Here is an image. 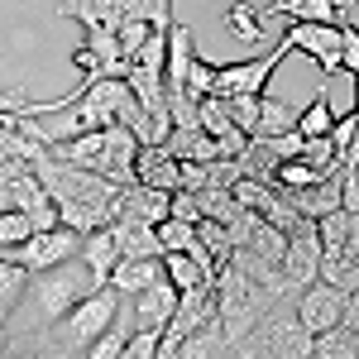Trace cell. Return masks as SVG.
I'll use <instances>...</instances> for the list:
<instances>
[{
	"label": "cell",
	"instance_id": "6da1fadb",
	"mask_svg": "<svg viewBox=\"0 0 359 359\" xmlns=\"http://www.w3.org/2000/svg\"><path fill=\"white\" fill-rule=\"evenodd\" d=\"M96 287H106L101 278L86 269L82 259H67V264H53V269H39V273H29L25 283V297L15 306V316H10V345H25L29 335H39L43 326H53L57 316H67L72 306L91 297Z\"/></svg>",
	"mask_w": 359,
	"mask_h": 359
},
{
	"label": "cell",
	"instance_id": "7a4b0ae2",
	"mask_svg": "<svg viewBox=\"0 0 359 359\" xmlns=\"http://www.w3.org/2000/svg\"><path fill=\"white\" fill-rule=\"evenodd\" d=\"M120 306H125V297L106 283V287H96L91 297H82L67 316H57L53 326H43L39 335H29L25 350H39V355H48V359H82L86 350L115 326Z\"/></svg>",
	"mask_w": 359,
	"mask_h": 359
},
{
	"label": "cell",
	"instance_id": "3957f363",
	"mask_svg": "<svg viewBox=\"0 0 359 359\" xmlns=\"http://www.w3.org/2000/svg\"><path fill=\"white\" fill-rule=\"evenodd\" d=\"M211 287H216V321H221V331H225L230 345L245 340V335L269 316L273 302H283V297H273L264 283H254L249 273H240L235 264H221Z\"/></svg>",
	"mask_w": 359,
	"mask_h": 359
},
{
	"label": "cell",
	"instance_id": "277c9868",
	"mask_svg": "<svg viewBox=\"0 0 359 359\" xmlns=\"http://www.w3.org/2000/svg\"><path fill=\"white\" fill-rule=\"evenodd\" d=\"M230 359H311V331L297 321L292 297L269 306V316L230 345Z\"/></svg>",
	"mask_w": 359,
	"mask_h": 359
},
{
	"label": "cell",
	"instance_id": "5b68a950",
	"mask_svg": "<svg viewBox=\"0 0 359 359\" xmlns=\"http://www.w3.org/2000/svg\"><path fill=\"white\" fill-rule=\"evenodd\" d=\"M292 53V43L283 39L273 53H259V57H245V62H225L216 67V91L211 96H264L269 91V77H273L278 67H283V57Z\"/></svg>",
	"mask_w": 359,
	"mask_h": 359
},
{
	"label": "cell",
	"instance_id": "8992f818",
	"mask_svg": "<svg viewBox=\"0 0 359 359\" xmlns=\"http://www.w3.org/2000/svg\"><path fill=\"white\" fill-rule=\"evenodd\" d=\"M77 249H82V235L67 230V225H53V230H34L25 245L5 249V254H10L15 264H25L29 273H39V269H53V264L77 259Z\"/></svg>",
	"mask_w": 359,
	"mask_h": 359
},
{
	"label": "cell",
	"instance_id": "52a82bcc",
	"mask_svg": "<svg viewBox=\"0 0 359 359\" xmlns=\"http://www.w3.org/2000/svg\"><path fill=\"white\" fill-rule=\"evenodd\" d=\"M345 297L350 292H340V287H331V283H306L302 292L292 297V311H297V321H302L311 335L331 331V326H340L345 321Z\"/></svg>",
	"mask_w": 359,
	"mask_h": 359
},
{
	"label": "cell",
	"instance_id": "ba28073f",
	"mask_svg": "<svg viewBox=\"0 0 359 359\" xmlns=\"http://www.w3.org/2000/svg\"><path fill=\"white\" fill-rule=\"evenodd\" d=\"M278 269H283L292 292H302L306 283L321 278V235H316V225H302V230L287 235V249H283V264Z\"/></svg>",
	"mask_w": 359,
	"mask_h": 359
},
{
	"label": "cell",
	"instance_id": "9c48e42d",
	"mask_svg": "<svg viewBox=\"0 0 359 359\" xmlns=\"http://www.w3.org/2000/svg\"><path fill=\"white\" fill-rule=\"evenodd\" d=\"M283 39L292 43V53L316 57V67H321L326 77H340V72H345V67H340V25H287Z\"/></svg>",
	"mask_w": 359,
	"mask_h": 359
},
{
	"label": "cell",
	"instance_id": "30bf717a",
	"mask_svg": "<svg viewBox=\"0 0 359 359\" xmlns=\"http://www.w3.org/2000/svg\"><path fill=\"white\" fill-rule=\"evenodd\" d=\"M172 311H177V287L168 278L149 283L135 297H125V316H130L135 331H163L168 321H172Z\"/></svg>",
	"mask_w": 359,
	"mask_h": 359
},
{
	"label": "cell",
	"instance_id": "8fae6325",
	"mask_svg": "<svg viewBox=\"0 0 359 359\" xmlns=\"http://www.w3.org/2000/svg\"><path fill=\"white\" fill-rule=\"evenodd\" d=\"M135 182L139 187H158V192H177L182 187V163L163 144H144L135 154Z\"/></svg>",
	"mask_w": 359,
	"mask_h": 359
},
{
	"label": "cell",
	"instance_id": "7c38bea8",
	"mask_svg": "<svg viewBox=\"0 0 359 359\" xmlns=\"http://www.w3.org/2000/svg\"><path fill=\"white\" fill-rule=\"evenodd\" d=\"M206 321H216V287H211V283H206V287H187V292H177V311H172V321H168L163 331L192 335V331H201Z\"/></svg>",
	"mask_w": 359,
	"mask_h": 359
},
{
	"label": "cell",
	"instance_id": "4fadbf2b",
	"mask_svg": "<svg viewBox=\"0 0 359 359\" xmlns=\"http://www.w3.org/2000/svg\"><path fill=\"white\" fill-rule=\"evenodd\" d=\"M62 20H77L82 29H120L125 25V0H57Z\"/></svg>",
	"mask_w": 359,
	"mask_h": 359
},
{
	"label": "cell",
	"instance_id": "5bb4252c",
	"mask_svg": "<svg viewBox=\"0 0 359 359\" xmlns=\"http://www.w3.org/2000/svg\"><path fill=\"white\" fill-rule=\"evenodd\" d=\"M321 283H331L340 292H359V254L350 245H321Z\"/></svg>",
	"mask_w": 359,
	"mask_h": 359
},
{
	"label": "cell",
	"instance_id": "9a60e30c",
	"mask_svg": "<svg viewBox=\"0 0 359 359\" xmlns=\"http://www.w3.org/2000/svg\"><path fill=\"white\" fill-rule=\"evenodd\" d=\"M192 39H196L192 25L172 20V29H168V57H163V82L168 86H187V67H192V57H196Z\"/></svg>",
	"mask_w": 359,
	"mask_h": 359
},
{
	"label": "cell",
	"instance_id": "2e32d148",
	"mask_svg": "<svg viewBox=\"0 0 359 359\" xmlns=\"http://www.w3.org/2000/svg\"><path fill=\"white\" fill-rule=\"evenodd\" d=\"M111 235H115L120 259H163V249H158V230H154V225L111 221Z\"/></svg>",
	"mask_w": 359,
	"mask_h": 359
},
{
	"label": "cell",
	"instance_id": "e0dca14e",
	"mask_svg": "<svg viewBox=\"0 0 359 359\" xmlns=\"http://www.w3.org/2000/svg\"><path fill=\"white\" fill-rule=\"evenodd\" d=\"M163 149L177 158V163H216V158H221L216 139L206 135L201 125H192V130H172V135L163 139Z\"/></svg>",
	"mask_w": 359,
	"mask_h": 359
},
{
	"label": "cell",
	"instance_id": "ac0fdd59",
	"mask_svg": "<svg viewBox=\"0 0 359 359\" xmlns=\"http://www.w3.org/2000/svg\"><path fill=\"white\" fill-rule=\"evenodd\" d=\"M158 278H163V259H115L111 287L120 297H135V292H144V287L158 283Z\"/></svg>",
	"mask_w": 359,
	"mask_h": 359
},
{
	"label": "cell",
	"instance_id": "d6986e66",
	"mask_svg": "<svg viewBox=\"0 0 359 359\" xmlns=\"http://www.w3.org/2000/svg\"><path fill=\"white\" fill-rule=\"evenodd\" d=\"M292 201V211L302 216V221H321V216H331L335 206H340V182L326 177V182H316V187H302V192H283Z\"/></svg>",
	"mask_w": 359,
	"mask_h": 359
},
{
	"label": "cell",
	"instance_id": "ffe728a7",
	"mask_svg": "<svg viewBox=\"0 0 359 359\" xmlns=\"http://www.w3.org/2000/svg\"><path fill=\"white\" fill-rule=\"evenodd\" d=\"M221 25L230 29V34H235L240 43H249V48L269 39V20H264V5H249V0H235V5H230V10L221 15Z\"/></svg>",
	"mask_w": 359,
	"mask_h": 359
},
{
	"label": "cell",
	"instance_id": "44dd1931",
	"mask_svg": "<svg viewBox=\"0 0 359 359\" xmlns=\"http://www.w3.org/2000/svg\"><path fill=\"white\" fill-rule=\"evenodd\" d=\"M77 259H82L86 269L101 278V283H111V269H115V259H120L111 225H106V230H91V235H82V249H77Z\"/></svg>",
	"mask_w": 359,
	"mask_h": 359
},
{
	"label": "cell",
	"instance_id": "7402d4cb",
	"mask_svg": "<svg viewBox=\"0 0 359 359\" xmlns=\"http://www.w3.org/2000/svg\"><path fill=\"white\" fill-rule=\"evenodd\" d=\"M287 130H297V106H287V101H278V96H259V120H254V135L249 139H273V135H287Z\"/></svg>",
	"mask_w": 359,
	"mask_h": 359
},
{
	"label": "cell",
	"instance_id": "603a6c76",
	"mask_svg": "<svg viewBox=\"0 0 359 359\" xmlns=\"http://www.w3.org/2000/svg\"><path fill=\"white\" fill-rule=\"evenodd\" d=\"M177 359H230V340H225L221 321H206L201 331L182 335V345H177Z\"/></svg>",
	"mask_w": 359,
	"mask_h": 359
},
{
	"label": "cell",
	"instance_id": "cb8c5ba5",
	"mask_svg": "<svg viewBox=\"0 0 359 359\" xmlns=\"http://www.w3.org/2000/svg\"><path fill=\"white\" fill-rule=\"evenodd\" d=\"M25 283H29V269L15 264L10 254H0V331L10 326L15 306H20V297H25Z\"/></svg>",
	"mask_w": 359,
	"mask_h": 359
},
{
	"label": "cell",
	"instance_id": "d4e9b609",
	"mask_svg": "<svg viewBox=\"0 0 359 359\" xmlns=\"http://www.w3.org/2000/svg\"><path fill=\"white\" fill-rule=\"evenodd\" d=\"M311 359H359V331H350L340 321L331 331L311 335Z\"/></svg>",
	"mask_w": 359,
	"mask_h": 359
},
{
	"label": "cell",
	"instance_id": "484cf974",
	"mask_svg": "<svg viewBox=\"0 0 359 359\" xmlns=\"http://www.w3.org/2000/svg\"><path fill=\"white\" fill-rule=\"evenodd\" d=\"M240 249L259 254V259H269V264H283V249H287V230H278V225H269L264 216H254V225H249V240H245Z\"/></svg>",
	"mask_w": 359,
	"mask_h": 359
},
{
	"label": "cell",
	"instance_id": "4316f807",
	"mask_svg": "<svg viewBox=\"0 0 359 359\" xmlns=\"http://www.w3.org/2000/svg\"><path fill=\"white\" fill-rule=\"evenodd\" d=\"M278 20H287V25H340L345 20V5L340 0H297Z\"/></svg>",
	"mask_w": 359,
	"mask_h": 359
},
{
	"label": "cell",
	"instance_id": "83f0119b",
	"mask_svg": "<svg viewBox=\"0 0 359 359\" xmlns=\"http://www.w3.org/2000/svg\"><path fill=\"white\" fill-rule=\"evenodd\" d=\"M331 125H335V111H331L326 86H321V91L311 96V106L297 111V135H302V139H321V135H331Z\"/></svg>",
	"mask_w": 359,
	"mask_h": 359
},
{
	"label": "cell",
	"instance_id": "f1b7e54d",
	"mask_svg": "<svg viewBox=\"0 0 359 359\" xmlns=\"http://www.w3.org/2000/svg\"><path fill=\"white\" fill-rule=\"evenodd\" d=\"M316 235H321V245H350V240L359 235V211L335 206L331 216H321V221H316Z\"/></svg>",
	"mask_w": 359,
	"mask_h": 359
},
{
	"label": "cell",
	"instance_id": "f546056e",
	"mask_svg": "<svg viewBox=\"0 0 359 359\" xmlns=\"http://www.w3.org/2000/svg\"><path fill=\"white\" fill-rule=\"evenodd\" d=\"M154 230H158V249H163V254H182V249L196 245V225H192V221L168 216V221H158Z\"/></svg>",
	"mask_w": 359,
	"mask_h": 359
},
{
	"label": "cell",
	"instance_id": "4dcf8cb0",
	"mask_svg": "<svg viewBox=\"0 0 359 359\" xmlns=\"http://www.w3.org/2000/svg\"><path fill=\"white\" fill-rule=\"evenodd\" d=\"M196 240H201V245H206V254L216 259V269H221V264H230L235 245H230V230H225L221 221H196Z\"/></svg>",
	"mask_w": 359,
	"mask_h": 359
},
{
	"label": "cell",
	"instance_id": "1f68e13d",
	"mask_svg": "<svg viewBox=\"0 0 359 359\" xmlns=\"http://www.w3.org/2000/svg\"><path fill=\"white\" fill-rule=\"evenodd\" d=\"M29 235H34V216L29 211H0V254L25 245Z\"/></svg>",
	"mask_w": 359,
	"mask_h": 359
},
{
	"label": "cell",
	"instance_id": "d6a6232c",
	"mask_svg": "<svg viewBox=\"0 0 359 359\" xmlns=\"http://www.w3.org/2000/svg\"><path fill=\"white\" fill-rule=\"evenodd\" d=\"M149 34H154V25L149 20H125V25L115 29V39H120V57H125V67L139 57V48L149 43Z\"/></svg>",
	"mask_w": 359,
	"mask_h": 359
},
{
	"label": "cell",
	"instance_id": "836d02e7",
	"mask_svg": "<svg viewBox=\"0 0 359 359\" xmlns=\"http://www.w3.org/2000/svg\"><path fill=\"white\" fill-rule=\"evenodd\" d=\"M125 20H149L154 29L172 25V0H125Z\"/></svg>",
	"mask_w": 359,
	"mask_h": 359
},
{
	"label": "cell",
	"instance_id": "e575fe53",
	"mask_svg": "<svg viewBox=\"0 0 359 359\" xmlns=\"http://www.w3.org/2000/svg\"><path fill=\"white\" fill-rule=\"evenodd\" d=\"M187 91H192V96H211V91H216V62H206V57L196 53L192 67H187Z\"/></svg>",
	"mask_w": 359,
	"mask_h": 359
},
{
	"label": "cell",
	"instance_id": "d590c367",
	"mask_svg": "<svg viewBox=\"0 0 359 359\" xmlns=\"http://www.w3.org/2000/svg\"><path fill=\"white\" fill-rule=\"evenodd\" d=\"M158 340H163V331H130L120 359H154L158 355Z\"/></svg>",
	"mask_w": 359,
	"mask_h": 359
},
{
	"label": "cell",
	"instance_id": "8d00e7d4",
	"mask_svg": "<svg viewBox=\"0 0 359 359\" xmlns=\"http://www.w3.org/2000/svg\"><path fill=\"white\" fill-rule=\"evenodd\" d=\"M340 67L355 77L359 72V29L350 20H340Z\"/></svg>",
	"mask_w": 359,
	"mask_h": 359
},
{
	"label": "cell",
	"instance_id": "74e56055",
	"mask_svg": "<svg viewBox=\"0 0 359 359\" xmlns=\"http://www.w3.org/2000/svg\"><path fill=\"white\" fill-rule=\"evenodd\" d=\"M230 115H235V125L254 135V120H259V96H230Z\"/></svg>",
	"mask_w": 359,
	"mask_h": 359
},
{
	"label": "cell",
	"instance_id": "f35d334b",
	"mask_svg": "<svg viewBox=\"0 0 359 359\" xmlns=\"http://www.w3.org/2000/svg\"><path fill=\"white\" fill-rule=\"evenodd\" d=\"M359 139V130H355V111L350 115H335V125H331V144H335V154H345L350 144Z\"/></svg>",
	"mask_w": 359,
	"mask_h": 359
},
{
	"label": "cell",
	"instance_id": "ab89813d",
	"mask_svg": "<svg viewBox=\"0 0 359 359\" xmlns=\"http://www.w3.org/2000/svg\"><path fill=\"white\" fill-rule=\"evenodd\" d=\"M168 216H177V221H201V206H196V196L192 192H172V211Z\"/></svg>",
	"mask_w": 359,
	"mask_h": 359
},
{
	"label": "cell",
	"instance_id": "60d3db41",
	"mask_svg": "<svg viewBox=\"0 0 359 359\" xmlns=\"http://www.w3.org/2000/svg\"><path fill=\"white\" fill-rule=\"evenodd\" d=\"M345 326H350V331H359V292H350V297H345Z\"/></svg>",
	"mask_w": 359,
	"mask_h": 359
},
{
	"label": "cell",
	"instance_id": "b9f144b4",
	"mask_svg": "<svg viewBox=\"0 0 359 359\" xmlns=\"http://www.w3.org/2000/svg\"><path fill=\"white\" fill-rule=\"evenodd\" d=\"M0 359H48V355H39V350H25V345H5V350H0Z\"/></svg>",
	"mask_w": 359,
	"mask_h": 359
},
{
	"label": "cell",
	"instance_id": "7bdbcfd3",
	"mask_svg": "<svg viewBox=\"0 0 359 359\" xmlns=\"http://www.w3.org/2000/svg\"><path fill=\"white\" fill-rule=\"evenodd\" d=\"M5 345H10V335H5V331H0V350H5Z\"/></svg>",
	"mask_w": 359,
	"mask_h": 359
},
{
	"label": "cell",
	"instance_id": "ee69618b",
	"mask_svg": "<svg viewBox=\"0 0 359 359\" xmlns=\"http://www.w3.org/2000/svg\"><path fill=\"white\" fill-rule=\"evenodd\" d=\"M340 5H345V10H350V5H359V0H340Z\"/></svg>",
	"mask_w": 359,
	"mask_h": 359
},
{
	"label": "cell",
	"instance_id": "f6af8a7d",
	"mask_svg": "<svg viewBox=\"0 0 359 359\" xmlns=\"http://www.w3.org/2000/svg\"><path fill=\"white\" fill-rule=\"evenodd\" d=\"M355 130H359V106H355Z\"/></svg>",
	"mask_w": 359,
	"mask_h": 359
},
{
	"label": "cell",
	"instance_id": "bcb514c9",
	"mask_svg": "<svg viewBox=\"0 0 359 359\" xmlns=\"http://www.w3.org/2000/svg\"><path fill=\"white\" fill-rule=\"evenodd\" d=\"M355 91H359V72H355Z\"/></svg>",
	"mask_w": 359,
	"mask_h": 359
},
{
	"label": "cell",
	"instance_id": "7dc6e473",
	"mask_svg": "<svg viewBox=\"0 0 359 359\" xmlns=\"http://www.w3.org/2000/svg\"><path fill=\"white\" fill-rule=\"evenodd\" d=\"M355 254H359V235H355Z\"/></svg>",
	"mask_w": 359,
	"mask_h": 359
}]
</instances>
